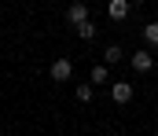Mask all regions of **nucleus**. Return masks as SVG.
Returning <instances> with one entry per match:
<instances>
[{
  "label": "nucleus",
  "instance_id": "obj_5",
  "mask_svg": "<svg viewBox=\"0 0 158 136\" xmlns=\"http://www.w3.org/2000/svg\"><path fill=\"white\" fill-rule=\"evenodd\" d=\"M88 81H92V85H107V81H110V63H96L92 74H88Z\"/></svg>",
  "mask_w": 158,
  "mask_h": 136
},
{
  "label": "nucleus",
  "instance_id": "obj_4",
  "mask_svg": "<svg viewBox=\"0 0 158 136\" xmlns=\"http://www.w3.org/2000/svg\"><path fill=\"white\" fill-rule=\"evenodd\" d=\"M129 7H132V0H110L107 4V15L114 22H121V19H129Z\"/></svg>",
  "mask_w": 158,
  "mask_h": 136
},
{
  "label": "nucleus",
  "instance_id": "obj_7",
  "mask_svg": "<svg viewBox=\"0 0 158 136\" xmlns=\"http://www.w3.org/2000/svg\"><path fill=\"white\" fill-rule=\"evenodd\" d=\"M121 59H125V48H121V44H107L103 63H110V66H114V63H121Z\"/></svg>",
  "mask_w": 158,
  "mask_h": 136
},
{
  "label": "nucleus",
  "instance_id": "obj_2",
  "mask_svg": "<svg viewBox=\"0 0 158 136\" xmlns=\"http://www.w3.org/2000/svg\"><path fill=\"white\" fill-rule=\"evenodd\" d=\"M129 66H132L136 74H147V70L155 66V55H151V52H132V55H129Z\"/></svg>",
  "mask_w": 158,
  "mask_h": 136
},
{
  "label": "nucleus",
  "instance_id": "obj_1",
  "mask_svg": "<svg viewBox=\"0 0 158 136\" xmlns=\"http://www.w3.org/2000/svg\"><path fill=\"white\" fill-rule=\"evenodd\" d=\"M132 81H114V85H110V99H114V103H118V107H125V103H129V99H132Z\"/></svg>",
  "mask_w": 158,
  "mask_h": 136
},
{
  "label": "nucleus",
  "instance_id": "obj_3",
  "mask_svg": "<svg viewBox=\"0 0 158 136\" xmlns=\"http://www.w3.org/2000/svg\"><path fill=\"white\" fill-rule=\"evenodd\" d=\"M48 74H52V81H70V77H74V63H70V59H55Z\"/></svg>",
  "mask_w": 158,
  "mask_h": 136
},
{
  "label": "nucleus",
  "instance_id": "obj_8",
  "mask_svg": "<svg viewBox=\"0 0 158 136\" xmlns=\"http://www.w3.org/2000/svg\"><path fill=\"white\" fill-rule=\"evenodd\" d=\"M77 37H81V41H92V37H96V22H88V19L77 22Z\"/></svg>",
  "mask_w": 158,
  "mask_h": 136
},
{
  "label": "nucleus",
  "instance_id": "obj_6",
  "mask_svg": "<svg viewBox=\"0 0 158 136\" xmlns=\"http://www.w3.org/2000/svg\"><path fill=\"white\" fill-rule=\"evenodd\" d=\"M85 19H88V7H85L81 0H74V4L66 7V22H74V26H77V22H85Z\"/></svg>",
  "mask_w": 158,
  "mask_h": 136
},
{
  "label": "nucleus",
  "instance_id": "obj_10",
  "mask_svg": "<svg viewBox=\"0 0 158 136\" xmlns=\"http://www.w3.org/2000/svg\"><path fill=\"white\" fill-rule=\"evenodd\" d=\"M143 41L147 44H158V22H147L143 26Z\"/></svg>",
  "mask_w": 158,
  "mask_h": 136
},
{
  "label": "nucleus",
  "instance_id": "obj_9",
  "mask_svg": "<svg viewBox=\"0 0 158 136\" xmlns=\"http://www.w3.org/2000/svg\"><path fill=\"white\" fill-rule=\"evenodd\" d=\"M92 92H96V85H92V81L77 85V103H88V99H92Z\"/></svg>",
  "mask_w": 158,
  "mask_h": 136
}]
</instances>
